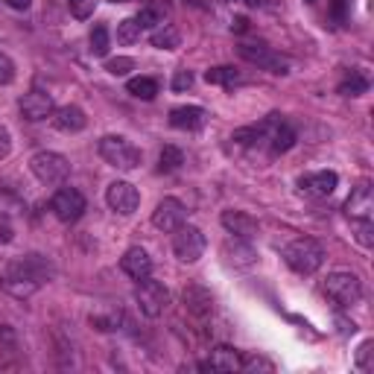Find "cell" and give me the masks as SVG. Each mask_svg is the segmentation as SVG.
<instances>
[{
    "label": "cell",
    "instance_id": "15",
    "mask_svg": "<svg viewBox=\"0 0 374 374\" xmlns=\"http://www.w3.org/2000/svg\"><path fill=\"white\" fill-rule=\"evenodd\" d=\"M371 211H374V193H371V185L368 182H359L348 202H345V214L351 219H371Z\"/></svg>",
    "mask_w": 374,
    "mask_h": 374
},
{
    "label": "cell",
    "instance_id": "25",
    "mask_svg": "<svg viewBox=\"0 0 374 374\" xmlns=\"http://www.w3.org/2000/svg\"><path fill=\"white\" fill-rule=\"evenodd\" d=\"M205 82H207V85H226V88H231V85H237V82H240V74L234 71V67H228V65H219V67H207Z\"/></svg>",
    "mask_w": 374,
    "mask_h": 374
},
{
    "label": "cell",
    "instance_id": "27",
    "mask_svg": "<svg viewBox=\"0 0 374 374\" xmlns=\"http://www.w3.org/2000/svg\"><path fill=\"white\" fill-rule=\"evenodd\" d=\"M182 164H185V152L178 146H164L161 149V155H158V170L161 173H176Z\"/></svg>",
    "mask_w": 374,
    "mask_h": 374
},
{
    "label": "cell",
    "instance_id": "29",
    "mask_svg": "<svg viewBox=\"0 0 374 374\" xmlns=\"http://www.w3.org/2000/svg\"><path fill=\"white\" fill-rule=\"evenodd\" d=\"M141 24H137L135 18H126L117 24V41L120 44H135V41H141Z\"/></svg>",
    "mask_w": 374,
    "mask_h": 374
},
{
    "label": "cell",
    "instance_id": "46",
    "mask_svg": "<svg viewBox=\"0 0 374 374\" xmlns=\"http://www.w3.org/2000/svg\"><path fill=\"white\" fill-rule=\"evenodd\" d=\"M307 3H316V0H307Z\"/></svg>",
    "mask_w": 374,
    "mask_h": 374
},
{
    "label": "cell",
    "instance_id": "9",
    "mask_svg": "<svg viewBox=\"0 0 374 374\" xmlns=\"http://www.w3.org/2000/svg\"><path fill=\"white\" fill-rule=\"evenodd\" d=\"M50 207H53V214H56V219H62V223H76V219L85 214V196H82L76 187H62V190H56Z\"/></svg>",
    "mask_w": 374,
    "mask_h": 374
},
{
    "label": "cell",
    "instance_id": "1",
    "mask_svg": "<svg viewBox=\"0 0 374 374\" xmlns=\"http://www.w3.org/2000/svg\"><path fill=\"white\" fill-rule=\"evenodd\" d=\"M100 158L108 164V167L132 173V170H137V164H141V149L120 135H105L100 141Z\"/></svg>",
    "mask_w": 374,
    "mask_h": 374
},
{
    "label": "cell",
    "instance_id": "8",
    "mask_svg": "<svg viewBox=\"0 0 374 374\" xmlns=\"http://www.w3.org/2000/svg\"><path fill=\"white\" fill-rule=\"evenodd\" d=\"M185 219H187V211L176 196H164L155 205V211H152V226H155L158 231H164V234H173L176 228H182Z\"/></svg>",
    "mask_w": 374,
    "mask_h": 374
},
{
    "label": "cell",
    "instance_id": "6",
    "mask_svg": "<svg viewBox=\"0 0 374 374\" xmlns=\"http://www.w3.org/2000/svg\"><path fill=\"white\" fill-rule=\"evenodd\" d=\"M240 59H246L248 65H257L269 74H289V59L275 53L272 47H263V44H240L237 47Z\"/></svg>",
    "mask_w": 374,
    "mask_h": 374
},
{
    "label": "cell",
    "instance_id": "28",
    "mask_svg": "<svg viewBox=\"0 0 374 374\" xmlns=\"http://www.w3.org/2000/svg\"><path fill=\"white\" fill-rule=\"evenodd\" d=\"M366 91H368V76L359 74V71H351V76L339 85V94L342 96H359V94H366Z\"/></svg>",
    "mask_w": 374,
    "mask_h": 374
},
{
    "label": "cell",
    "instance_id": "7",
    "mask_svg": "<svg viewBox=\"0 0 374 374\" xmlns=\"http://www.w3.org/2000/svg\"><path fill=\"white\" fill-rule=\"evenodd\" d=\"M173 234V252L182 263H196L205 255V234L196 226H182Z\"/></svg>",
    "mask_w": 374,
    "mask_h": 374
},
{
    "label": "cell",
    "instance_id": "32",
    "mask_svg": "<svg viewBox=\"0 0 374 374\" xmlns=\"http://www.w3.org/2000/svg\"><path fill=\"white\" fill-rule=\"evenodd\" d=\"M96 9V0H71V15L79 21H88Z\"/></svg>",
    "mask_w": 374,
    "mask_h": 374
},
{
    "label": "cell",
    "instance_id": "14",
    "mask_svg": "<svg viewBox=\"0 0 374 374\" xmlns=\"http://www.w3.org/2000/svg\"><path fill=\"white\" fill-rule=\"evenodd\" d=\"M0 289L9 293L12 298H30V296H35L41 289V284H35L33 278H26V275H21L18 269H12L6 263L3 275H0Z\"/></svg>",
    "mask_w": 374,
    "mask_h": 374
},
{
    "label": "cell",
    "instance_id": "26",
    "mask_svg": "<svg viewBox=\"0 0 374 374\" xmlns=\"http://www.w3.org/2000/svg\"><path fill=\"white\" fill-rule=\"evenodd\" d=\"M126 91H129L132 96H137V100H155L158 82L152 79V76H135V79H129Z\"/></svg>",
    "mask_w": 374,
    "mask_h": 374
},
{
    "label": "cell",
    "instance_id": "45",
    "mask_svg": "<svg viewBox=\"0 0 374 374\" xmlns=\"http://www.w3.org/2000/svg\"><path fill=\"white\" fill-rule=\"evenodd\" d=\"M228 3H237V0H228Z\"/></svg>",
    "mask_w": 374,
    "mask_h": 374
},
{
    "label": "cell",
    "instance_id": "17",
    "mask_svg": "<svg viewBox=\"0 0 374 374\" xmlns=\"http://www.w3.org/2000/svg\"><path fill=\"white\" fill-rule=\"evenodd\" d=\"M207 120V112L199 105H178L170 112V126L182 132H199Z\"/></svg>",
    "mask_w": 374,
    "mask_h": 374
},
{
    "label": "cell",
    "instance_id": "37",
    "mask_svg": "<svg viewBox=\"0 0 374 374\" xmlns=\"http://www.w3.org/2000/svg\"><path fill=\"white\" fill-rule=\"evenodd\" d=\"M243 371H275V366L269 363V359H263V357H248V359H243V366H240Z\"/></svg>",
    "mask_w": 374,
    "mask_h": 374
},
{
    "label": "cell",
    "instance_id": "12",
    "mask_svg": "<svg viewBox=\"0 0 374 374\" xmlns=\"http://www.w3.org/2000/svg\"><path fill=\"white\" fill-rule=\"evenodd\" d=\"M53 112H56V105H53V96L44 94V91H30V94H24L21 96V114L24 120H47L53 117Z\"/></svg>",
    "mask_w": 374,
    "mask_h": 374
},
{
    "label": "cell",
    "instance_id": "4",
    "mask_svg": "<svg viewBox=\"0 0 374 374\" xmlns=\"http://www.w3.org/2000/svg\"><path fill=\"white\" fill-rule=\"evenodd\" d=\"M325 296L337 304V307H351L363 296V284L354 272H330L325 278Z\"/></svg>",
    "mask_w": 374,
    "mask_h": 374
},
{
    "label": "cell",
    "instance_id": "5",
    "mask_svg": "<svg viewBox=\"0 0 374 374\" xmlns=\"http://www.w3.org/2000/svg\"><path fill=\"white\" fill-rule=\"evenodd\" d=\"M135 301L141 307L144 316L149 318H158L164 310L170 307V289L164 287L161 281H152V278H141L135 289Z\"/></svg>",
    "mask_w": 374,
    "mask_h": 374
},
{
    "label": "cell",
    "instance_id": "34",
    "mask_svg": "<svg viewBox=\"0 0 374 374\" xmlns=\"http://www.w3.org/2000/svg\"><path fill=\"white\" fill-rule=\"evenodd\" d=\"M354 228H357V240L363 243V246H371L374 243V226H371V219H354Z\"/></svg>",
    "mask_w": 374,
    "mask_h": 374
},
{
    "label": "cell",
    "instance_id": "36",
    "mask_svg": "<svg viewBox=\"0 0 374 374\" xmlns=\"http://www.w3.org/2000/svg\"><path fill=\"white\" fill-rule=\"evenodd\" d=\"M374 348V345L371 342H363V345H359V348H357V368H363V371H371L374 368V363H371V351Z\"/></svg>",
    "mask_w": 374,
    "mask_h": 374
},
{
    "label": "cell",
    "instance_id": "22",
    "mask_svg": "<svg viewBox=\"0 0 374 374\" xmlns=\"http://www.w3.org/2000/svg\"><path fill=\"white\" fill-rule=\"evenodd\" d=\"M167 6L161 3V0H152V3H146L141 12H137V24H141V30H155V26L164 24V18H167Z\"/></svg>",
    "mask_w": 374,
    "mask_h": 374
},
{
    "label": "cell",
    "instance_id": "19",
    "mask_svg": "<svg viewBox=\"0 0 374 374\" xmlns=\"http://www.w3.org/2000/svg\"><path fill=\"white\" fill-rule=\"evenodd\" d=\"M120 269L126 272L132 281H141V278H149L152 260H149V255L144 252L141 246H135V248H129V252L120 257Z\"/></svg>",
    "mask_w": 374,
    "mask_h": 374
},
{
    "label": "cell",
    "instance_id": "35",
    "mask_svg": "<svg viewBox=\"0 0 374 374\" xmlns=\"http://www.w3.org/2000/svg\"><path fill=\"white\" fill-rule=\"evenodd\" d=\"M9 82H15V62L0 53V85H9Z\"/></svg>",
    "mask_w": 374,
    "mask_h": 374
},
{
    "label": "cell",
    "instance_id": "2",
    "mask_svg": "<svg viewBox=\"0 0 374 374\" xmlns=\"http://www.w3.org/2000/svg\"><path fill=\"white\" fill-rule=\"evenodd\" d=\"M284 260H287V266L293 269V272H298V275H313L318 266H322L325 252H322V246H318L316 240L298 237V240H293V243L284 248Z\"/></svg>",
    "mask_w": 374,
    "mask_h": 374
},
{
    "label": "cell",
    "instance_id": "38",
    "mask_svg": "<svg viewBox=\"0 0 374 374\" xmlns=\"http://www.w3.org/2000/svg\"><path fill=\"white\" fill-rule=\"evenodd\" d=\"M190 85H193V74L185 71V67H182V71H176V76H173V91L182 94V91H187Z\"/></svg>",
    "mask_w": 374,
    "mask_h": 374
},
{
    "label": "cell",
    "instance_id": "20",
    "mask_svg": "<svg viewBox=\"0 0 374 374\" xmlns=\"http://www.w3.org/2000/svg\"><path fill=\"white\" fill-rule=\"evenodd\" d=\"M207 366H211V371H240L243 366V357L237 354V348H231V345H216V348L211 351V359H207Z\"/></svg>",
    "mask_w": 374,
    "mask_h": 374
},
{
    "label": "cell",
    "instance_id": "3",
    "mask_svg": "<svg viewBox=\"0 0 374 374\" xmlns=\"http://www.w3.org/2000/svg\"><path fill=\"white\" fill-rule=\"evenodd\" d=\"M30 170L41 185H62L65 178L71 176V164H67V158L59 155V152L44 149V152H35L30 158Z\"/></svg>",
    "mask_w": 374,
    "mask_h": 374
},
{
    "label": "cell",
    "instance_id": "30",
    "mask_svg": "<svg viewBox=\"0 0 374 374\" xmlns=\"http://www.w3.org/2000/svg\"><path fill=\"white\" fill-rule=\"evenodd\" d=\"M108 44H112V38H108V30L103 24H96L91 30V53L94 56H108Z\"/></svg>",
    "mask_w": 374,
    "mask_h": 374
},
{
    "label": "cell",
    "instance_id": "24",
    "mask_svg": "<svg viewBox=\"0 0 374 374\" xmlns=\"http://www.w3.org/2000/svg\"><path fill=\"white\" fill-rule=\"evenodd\" d=\"M152 47H158V50H176L178 44H182V35H178V30L173 24H161L152 30Z\"/></svg>",
    "mask_w": 374,
    "mask_h": 374
},
{
    "label": "cell",
    "instance_id": "33",
    "mask_svg": "<svg viewBox=\"0 0 374 374\" xmlns=\"http://www.w3.org/2000/svg\"><path fill=\"white\" fill-rule=\"evenodd\" d=\"M348 15H351V0H330V18L337 24L348 21Z\"/></svg>",
    "mask_w": 374,
    "mask_h": 374
},
{
    "label": "cell",
    "instance_id": "42",
    "mask_svg": "<svg viewBox=\"0 0 374 374\" xmlns=\"http://www.w3.org/2000/svg\"><path fill=\"white\" fill-rule=\"evenodd\" d=\"M0 240H3V243H9V240H12V234H9V228H0Z\"/></svg>",
    "mask_w": 374,
    "mask_h": 374
},
{
    "label": "cell",
    "instance_id": "13",
    "mask_svg": "<svg viewBox=\"0 0 374 374\" xmlns=\"http://www.w3.org/2000/svg\"><path fill=\"white\" fill-rule=\"evenodd\" d=\"M12 269H18L21 275H26V278H33L35 284H47L53 275H56V269H53V263L47 257L41 255H26V257H18L9 263Z\"/></svg>",
    "mask_w": 374,
    "mask_h": 374
},
{
    "label": "cell",
    "instance_id": "10",
    "mask_svg": "<svg viewBox=\"0 0 374 374\" xmlns=\"http://www.w3.org/2000/svg\"><path fill=\"white\" fill-rule=\"evenodd\" d=\"M105 202L114 214L129 216V214L137 211V205H141V193H137V187L129 185V182H112L105 190Z\"/></svg>",
    "mask_w": 374,
    "mask_h": 374
},
{
    "label": "cell",
    "instance_id": "18",
    "mask_svg": "<svg viewBox=\"0 0 374 374\" xmlns=\"http://www.w3.org/2000/svg\"><path fill=\"white\" fill-rule=\"evenodd\" d=\"M53 126H56L59 132H67V135H76L88 126V117L85 112H82L79 105H62L53 112Z\"/></svg>",
    "mask_w": 374,
    "mask_h": 374
},
{
    "label": "cell",
    "instance_id": "41",
    "mask_svg": "<svg viewBox=\"0 0 374 374\" xmlns=\"http://www.w3.org/2000/svg\"><path fill=\"white\" fill-rule=\"evenodd\" d=\"M231 30H234V33H246V30H248V21H246V18H237V21L231 24Z\"/></svg>",
    "mask_w": 374,
    "mask_h": 374
},
{
    "label": "cell",
    "instance_id": "31",
    "mask_svg": "<svg viewBox=\"0 0 374 374\" xmlns=\"http://www.w3.org/2000/svg\"><path fill=\"white\" fill-rule=\"evenodd\" d=\"M105 71L112 76H129V71H135V62L129 56H117V59H108L105 62Z\"/></svg>",
    "mask_w": 374,
    "mask_h": 374
},
{
    "label": "cell",
    "instance_id": "43",
    "mask_svg": "<svg viewBox=\"0 0 374 374\" xmlns=\"http://www.w3.org/2000/svg\"><path fill=\"white\" fill-rule=\"evenodd\" d=\"M187 3H193V6H199V9H207V0H187Z\"/></svg>",
    "mask_w": 374,
    "mask_h": 374
},
{
    "label": "cell",
    "instance_id": "16",
    "mask_svg": "<svg viewBox=\"0 0 374 374\" xmlns=\"http://www.w3.org/2000/svg\"><path fill=\"white\" fill-rule=\"evenodd\" d=\"M223 226L237 240L257 237V219L252 214H246V211H223Z\"/></svg>",
    "mask_w": 374,
    "mask_h": 374
},
{
    "label": "cell",
    "instance_id": "40",
    "mask_svg": "<svg viewBox=\"0 0 374 374\" xmlns=\"http://www.w3.org/2000/svg\"><path fill=\"white\" fill-rule=\"evenodd\" d=\"M6 6H12V9H18V12H26L33 6V0H6Z\"/></svg>",
    "mask_w": 374,
    "mask_h": 374
},
{
    "label": "cell",
    "instance_id": "39",
    "mask_svg": "<svg viewBox=\"0 0 374 374\" xmlns=\"http://www.w3.org/2000/svg\"><path fill=\"white\" fill-rule=\"evenodd\" d=\"M9 152H12V135L6 126H0V161H6Z\"/></svg>",
    "mask_w": 374,
    "mask_h": 374
},
{
    "label": "cell",
    "instance_id": "21",
    "mask_svg": "<svg viewBox=\"0 0 374 374\" xmlns=\"http://www.w3.org/2000/svg\"><path fill=\"white\" fill-rule=\"evenodd\" d=\"M185 307L193 313V316H207L214 310V298L207 289L202 287H187L185 289Z\"/></svg>",
    "mask_w": 374,
    "mask_h": 374
},
{
    "label": "cell",
    "instance_id": "44",
    "mask_svg": "<svg viewBox=\"0 0 374 374\" xmlns=\"http://www.w3.org/2000/svg\"><path fill=\"white\" fill-rule=\"evenodd\" d=\"M112 3H126V0H112Z\"/></svg>",
    "mask_w": 374,
    "mask_h": 374
},
{
    "label": "cell",
    "instance_id": "11",
    "mask_svg": "<svg viewBox=\"0 0 374 374\" xmlns=\"http://www.w3.org/2000/svg\"><path fill=\"white\" fill-rule=\"evenodd\" d=\"M337 185H339V176L334 170H322V173H310L298 178V190L304 196H316V199L330 196L337 190Z\"/></svg>",
    "mask_w": 374,
    "mask_h": 374
},
{
    "label": "cell",
    "instance_id": "23",
    "mask_svg": "<svg viewBox=\"0 0 374 374\" xmlns=\"http://www.w3.org/2000/svg\"><path fill=\"white\" fill-rule=\"evenodd\" d=\"M296 146V132L287 126L284 120H278L275 123V129H272V135H269V149L275 152V155H281V152H289Z\"/></svg>",
    "mask_w": 374,
    "mask_h": 374
}]
</instances>
